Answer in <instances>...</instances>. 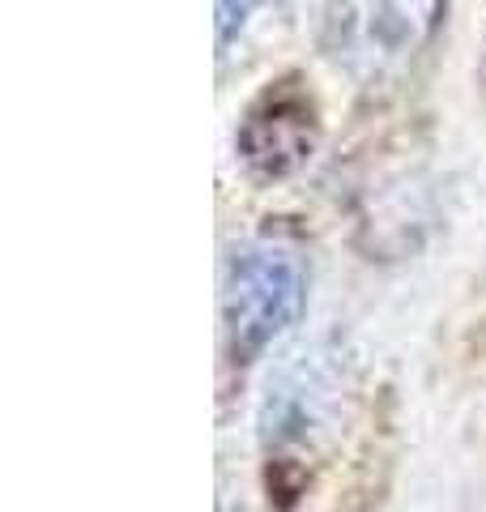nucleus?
Masks as SVG:
<instances>
[{
	"label": "nucleus",
	"mask_w": 486,
	"mask_h": 512,
	"mask_svg": "<svg viewBox=\"0 0 486 512\" xmlns=\"http://www.w3.org/2000/svg\"><path fill=\"white\" fill-rule=\"evenodd\" d=\"M307 269L303 256L282 239H256L235 252L222 291V320L231 359L248 363L303 316Z\"/></svg>",
	"instance_id": "1"
},
{
	"label": "nucleus",
	"mask_w": 486,
	"mask_h": 512,
	"mask_svg": "<svg viewBox=\"0 0 486 512\" xmlns=\"http://www.w3.org/2000/svg\"><path fill=\"white\" fill-rule=\"evenodd\" d=\"M316 137H320V124H316L312 94H303L299 82H278L248 107L235 146L252 175L282 180V175L299 171L312 158Z\"/></svg>",
	"instance_id": "2"
},
{
	"label": "nucleus",
	"mask_w": 486,
	"mask_h": 512,
	"mask_svg": "<svg viewBox=\"0 0 486 512\" xmlns=\"http://www.w3.org/2000/svg\"><path fill=\"white\" fill-rule=\"evenodd\" d=\"M342 406V372L316 355L303 363L265 406V444H269V466L286 470L303 461V448H312L316 436L333 423Z\"/></svg>",
	"instance_id": "3"
},
{
	"label": "nucleus",
	"mask_w": 486,
	"mask_h": 512,
	"mask_svg": "<svg viewBox=\"0 0 486 512\" xmlns=\"http://www.w3.org/2000/svg\"><path fill=\"white\" fill-rule=\"evenodd\" d=\"M440 9L444 0H354L346 18H337L346 56L363 60L376 73L393 69L431 39Z\"/></svg>",
	"instance_id": "4"
},
{
	"label": "nucleus",
	"mask_w": 486,
	"mask_h": 512,
	"mask_svg": "<svg viewBox=\"0 0 486 512\" xmlns=\"http://www.w3.org/2000/svg\"><path fill=\"white\" fill-rule=\"evenodd\" d=\"M261 5V0H218V43L226 47L235 39V30L248 22V13Z\"/></svg>",
	"instance_id": "5"
}]
</instances>
